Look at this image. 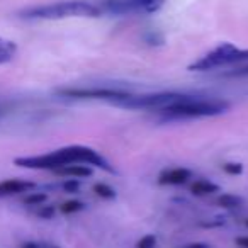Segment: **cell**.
I'll use <instances>...</instances> for the list:
<instances>
[{"instance_id":"obj_1","label":"cell","mask_w":248,"mask_h":248,"mask_svg":"<svg viewBox=\"0 0 248 248\" xmlns=\"http://www.w3.org/2000/svg\"><path fill=\"white\" fill-rule=\"evenodd\" d=\"M72 163H82V165L97 167V169L104 170V172L112 173L114 169L107 158H104L99 152H95L90 146L83 145H70L58 148L55 152L48 153V155H38V156H17L14 160V165L21 167V169L29 170H56L63 169Z\"/></svg>"},{"instance_id":"obj_2","label":"cell","mask_w":248,"mask_h":248,"mask_svg":"<svg viewBox=\"0 0 248 248\" xmlns=\"http://www.w3.org/2000/svg\"><path fill=\"white\" fill-rule=\"evenodd\" d=\"M102 16L99 5L89 0H63L53 4L34 5L19 12V17L28 21H63V19H83Z\"/></svg>"},{"instance_id":"obj_3","label":"cell","mask_w":248,"mask_h":248,"mask_svg":"<svg viewBox=\"0 0 248 248\" xmlns=\"http://www.w3.org/2000/svg\"><path fill=\"white\" fill-rule=\"evenodd\" d=\"M230 109V102L213 97H194L184 93L182 99L175 100L170 106L162 107L156 114L163 119H199V117L221 116Z\"/></svg>"},{"instance_id":"obj_4","label":"cell","mask_w":248,"mask_h":248,"mask_svg":"<svg viewBox=\"0 0 248 248\" xmlns=\"http://www.w3.org/2000/svg\"><path fill=\"white\" fill-rule=\"evenodd\" d=\"M248 60V49L236 48L231 43H221L209 53L201 56L194 63L189 65L190 72H209V70L224 68L230 65H238Z\"/></svg>"},{"instance_id":"obj_5","label":"cell","mask_w":248,"mask_h":248,"mask_svg":"<svg viewBox=\"0 0 248 248\" xmlns=\"http://www.w3.org/2000/svg\"><path fill=\"white\" fill-rule=\"evenodd\" d=\"M97 5L102 16H145L158 12L165 0H100Z\"/></svg>"},{"instance_id":"obj_6","label":"cell","mask_w":248,"mask_h":248,"mask_svg":"<svg viewBox=\"0 0 248 248\" xmlns=\"http://www.w3.org/2000/svg\"><path fill=\"white\" fill-rule=\"evenodd\" d=\"M56 93L66 99L77 100H107L110 104H116L117 100L126 99L131 95V92L123 89H112V87H65L58 89Z\"/></svg>"},{"instance_id":"obj_7","label":"cell","mask_w":248,"mask_h":248,"mask_svg":"<svg viewBox=\"0 0 248 248\" xmlns=\"http://www.w3.org/2000/svg\"><path fill=\"white\" fill-rule=\"evenodd\" d=\"M184 93L179 92H156V93H143V95H128L126 99L117 100L114 106L123 109H141V110H160L162 107L170 106L175 100L182 99Z\"/></svg>"},{"instance_id":"obj_8","label":"cell","mask_w":248,"mask_h":248,"mask_svg":"<svg viewBox=\"0 0 248 248\" xmlns=\"http://www.w3.org/2000/svg\"><path fill=\"white\" fill-rule=\"evenodd\" d=\"M36 189L34 182H29V180H19V179H7L0 182V199H5V197L19 196V194L31 192Z\"/></svg>"},{"instance_id":"obj_9","label":"cell","mask_w":248,"mask_h":248,"mask_svg":"<svg viewBox=\"0 0 248 248\" xmlns=\"http://www.w3.org/2000/svg\"><path fill=\"white\" fill-rule=\"evenodd\" d=\"M192 177V172L184 167H175V169H167L158 175L160 186H182V184L189 182Z\"/></svg>"},{"instance_id":"obj_10","label":"cell","mask_w":248,"mask_h":248,"mask_svg":"<svg viewBox=\"0 0 248 248\" xmlns=\"http://www.w3.org/2000/svg\"><path fill=\"white\" fill-rule=\"evenodd\" d=\"M56 173L62 177H70V179H85V177H92L93 170L89 165H82V163H72L63 169L56 170Z\"/></svg>"},{"instance_id":"obj_11","label":"cell","mask_w":248,"mask_h":248,"mask_svg":"<svg viewBox=\"0 0 248 248\" xmlns=\"http://www.w3.org/2000/svg\"><path fill=\"white\" fill-rule=\"evenodd\" d=\"M190 192L197 197H206V196H211V194H216L219 192V186L211 180H204V179H199L190 186Z\"/></svg>"},{"instance_id":"obj_12","label":"cell","mask_w":248,"mask_h":248,"mask_svg":"<svg viewBox=\"0 0 248 248\" xmlns=\"http://www.w3.org/2000/svg\"><path fill=\"white\" fill-rule=\"evenodd\" d=\"M16 55H17V45L12 39L0 38V65L12 62Z\"/></svg>"},{"instance_id":"obj_13","label":"cell","mask_w":248,"mask_h":248,"mask_svg":"<svg viewBox=\"0 0 248 248\" xmlns=\"http://www.w3.org/2000/svg\"><path fill=\"white\" fill-rule=\"evenodd\" d=\"M216 202L224 209H236L243 204V199L240 196H234V194H223V196L217 197Z\"/></svg>"},{"instance_id":"obj_14","label":"cell","mask_w":248,"mask_h":248,"mask_svg":"<svg viewBox=\"0 0 248 248\" xmlns=\"http://www.w3.org/2000/svg\"><path fill=\"white\" fill-rule=\"evenodd\" d=\"M93 192H95L97 197H100V199H106V201H110L116 197V190L112 189L110 186H107V184L104 182H97L95 186H93Z\"/></svg>"},{"instance_id":"obj_15","label":"cell","mask_w":248,"mask_h":248,"mask_svg":"<svg viewBox=\"0 0 248 248\" xmlns=\"http://www.w3.org/2000/svg\"><path fill=\"white\" fill-rule=\"evenodd\" d=\"M83 209H85V204L80 202V201H66V202H63L62 206H60V213L66 214V216H68V214H75Z\"/></svg>"},{"instance_id":"obj_16","label":"cell","mask_w":248,"mask_h":248,"mask_svg":"<svg viewBox=\"0 0 248 248\" xmlns=\"http://www.w3.org/2000/svg\"><path fill=\"white\" fill-rule=\"evenodd\" d=\"M46 201H48V196L43 192H29L28 196L24 197V201L22 202L28 204V206H41V204H45Z\"/></svg>"},{"instance_id":"obj_17","label":"cell","mask_w":248,"mask_h":248,"mask_svg":"<svg viewBox=\"0 0 248 248\" xmlns=\"http://www.w3.org/2000/svg\"><path fill=\"white\" fill-rule=\"evenodd\" d=\"M223 172L228 175H241L243 173V165L238 162H226L223 163Z\"/></svg>"},{"instance_id":"obj_18","label":"cell","mask_w":248,"mask_h":248,"mask_svg":"<svg viewBox=\"0 0 248 248\" xmlns=\"http://www.w3.org/2000/svg\"><path fill=\"white\" fill-rule=\"evenodd\" d=\"M156 247V236L153 233H148L141 236L136 243V248H155Z\"/></svg>"},{"instance_id":"obj_19","label":"cell","mask_w":248,"mask_h":248,"mask_svg":"<svg viewBox=\"0 0 248 248\" xmlns=\"http://www.w3.org/2000/svg\"><path fill=\"white\" fill-rule=\"evenodd\" d=\"M39 209H38V216L41 217V219H51L53 216H55V213H56V209L53 206H45V204H41V206H38Z\"/></svg>"},{"instance_id":"obj_20","label":"cell","mask_w":248,"mask_h":248,"mask_svg":"<svg viewBox=\"0 0 248 248\" xmlns=\"http://www.w3.org/2000/svg\"><path fill=\"white\" fill-rule=\"evenodd\" d=\"M63 189H65L66 192H70V194L78 192V189H80V180L78 179H68L66 182H63Z\"/></svg>"},{"instance_id":"obj_21","label":"cell","mask_w":248,"mask_h":248,"mask_svg":"<svg viewBox=\"0 0 248 248\" xmlns=\"http://www.w3.org/2000/svg\"><path fill=\"white\" fill-rule=\"evenodd\" d=\"M226 77H248V66H238L231 72L224 73Z\"/></svg>"},{"instance_id":"obj_22","label":"cell","mask_w":248,"mask_h":248,"mask_svg":"<svg viewBox=\"0 0 248 248\" xmlns=\"http://www.w3.org/2000/svg\"><path fill=\"white\" fill-rule=\"evenodd\" d=\"M236 245L241 248H248V236H238L236 238Z\"/></svg>"},{"instance_id":"obj_23","label":"cell","mask_w":248,"mask_h":248,"mask_svg":"<svg viewBox=\"0 0 248 248\" xmlns=\"http://www.w3.org/2000/svg\"><path fill=\"white\" fill-rule=\"evenodd\" d=\"M21 248H39V243L38 241H26L21 245Z\"/></svg>"},{"instance_id":"obj_24","label":"cell","mask_w":248,"mask_h":248,"mask_svg":"<svg viewBox=\"0 0 248 248\" xmlns=\"http://www.w3.org/2000/svg\"><path fill=\"white\" fill-rule=\"evenodd\" d=\"M184 248H209L206 243H189V245H186Z\"/></svg>"},{"instance_id":"obj_25","label":"cell","mask_w":248,"mask_h":248,"mask_svg":"<svg viewBox=\"0 0 248 248\" xmlns=\"http://www.w3.org/2000/svg\"><path fill=\"white\" fill-rule=\"evenodd\" d=\"M39 248H60V247L53 243H39Z\"/></svg>"},{"instance_id":"obj_26","label":"cell","mask_w":248,"mask_h":248,"mask_svg":"<svg viewBox=\"0 0 248 248\" xmlns=\"http://www.w3.org/2000/svg\"><path fill=\"white\" fill-rule=\"evenodd\" d=\"M245 226L248 228V217H247V219H245Z\"/></svg>"},{"instance_id":"obj_27","label":"cell","mask_w":248,"mask_h":248,"mask_svg":"<svg viewBox=\"0 0 248 248\" xmlns=\"http://www.w3.org/2000/svg\"><path fill=\"white\" fill-rule=\"evenodd\" d=\"M0 117H2V110H0Z\"/></svg>"}]
</instances>
